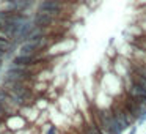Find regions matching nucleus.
Masks as SVG:
<instances>
[{"instance_id":"1","label":"nucleus","mask_w":146,"mask_h":134,"mask_svg":"<svg viewBox=\"0 0 146 134\" xmlns=\"http://www.w3.org/2000/svg\"><path fill=\"white\" fill-rule=\"evenodd\" d=\"M25 77H27V71L22 66H14V65H11L7 70V73H5V80L7 82H22Z\"/></svg>"},{"instance_id":"2","label":"nucleus","mask_w":146,"mask_h":134,"mask_svg":"<svg viewBox=\"0 0 146 134\" xmlns=\"http://www.w3.org/2000/svg\"><path fill=\"white\" fill-rule=\"evenodd\" d=\"M61 11V3L60 0H44L41 5H39V13L49 14V16L54 17L55 14H58Z\"/></svg>"},{"instance_id":"3","label":"nucleus","mask_w":146,"mask_h":134,"mask_svg":"<svg viewBox=\"0 0 146 134\" xmlns=\"http://www.w3.org/2000/svg\"><path fill=\"white\" fill-rule=\"evenodd\" d=\"M111 115H113L115 121H116V123L119 125L121 128H123V131L129 128V125H130V123H129V120H127L126 112H124V109H123V107H115L113 111H111Z\"/></svg>"},{"instance_id":"4","label":"nucleus","mask_w":146,"mask_h":134,"mask_svg":"<svg viewBox=\"0 0 146 134\" xmlns=\"http://www.w3.org/2000/svg\"><path fill=\"white\" fill-rule=\"evenodd\" d=\"M39 46L35 44L32 41H27L25 44L21 46V51H19V55H27V57H35L36 52H38Z\"/></svg>"},{"instance_id":"5","label":"nucleus","mask_w":146,"mask_h":134,"mask_svg":"<svg viewBox=\"0 0 146 134\" xmlns=\"http://www.w3.org/2000/svg\"><path fill=\"white\" fill-rule=\"evenodd\" d=\"M36 60V57H27V55H16V57L13 58V65L14 66H30V65H33Z\"/></svg>"},{"instance_id":"6","label":"nucleus","mask_w":146,"mask_h":134,"mask_svg":"<svg viewBox=\"0 0 146 134\" xmlns=\"http://www.w3.org/2000/svg\"><path fill=\"white\" fill-rule=\"evenodd\" d=\"M52 19H54V17L49 16V14L38 13V14H36V17H35V21H33V25L38 27V29H39V27H47V25H50Z\"/></svg>"},{"instance_id":"7","label":"nucleus","mask_w":146,"mask_h":134,"mask_svg":"<svg viewBox=\"0 0 146 134\" xmlns=\"http://www.w3.org/2000/svg\"><path fill=\"white\" fill-rule=\"evenodd\" d=\"M132 82L133 84H137V85H140L143 90H146V77L145 76H141L140 73H133V76H132Z\"/></svg>"},{"instance_id":"8","label":"nucleus","mask_w":146,"mask_h":134,"mask_svg":"<svg viewBox=\"0 0 146 134\" xmlns=\"http://www.w3.org/2000/svg\"><path fill=\"white\" fill-rule=\"evenodd\" d=\"M11 49V43L8 41V40H3V38H0V51L2 52H7Z\"/></svg>"},{"instance_id":"9","label":"nucleus","mask_w":146,"mask_h":134,"mask_svg":"<svg viewBox=\"0 0 146 134\" xmlns=\"http://www.w3.org/2000/svg\"><path fill=\"white\" fill-rule=\"evenodd\" d=\"M135 71H137V73H140L141 76H145V77H146V65H143V66H137V68H135Z\"/></svg>"},{"instance_id":"10","label":"nucleus","mask_w":146,"mask_h":134,"mask_svg":"<svg viewBox=\"0 0 146 134\" xmlns=\"http://www.w3.org/2000/svg\"><path fill=\"white\" fill-rule=\"evenodd\" d=\"M135 133H137V128H135V126H133V128H132V129H130V133H129V134H135Z\"/></svg>"},{"instance_id":"11","label":"nucleus","mask_w":146,"mask_h":134,"mask_svg":"<svg viewBox=\"0 0 146 134\" xmlns=\"http://www.w3.org/2000/svg\"><path fill=\"white\" fill-rule=\"evenodd\" d=\"M47 134H55V128H50V129H49V133Z\"/></svg>"},{"instance_id":"12","label":"nucleus","mask_w":146,"mask_h":134,"mask_svg":"<svg viewBox=\"0 0 146 134\" xmlns=\"http://www.w3.org/2000/svg\"><path fill=\"white\" fill-rule=\"evenodd\" d=\"M2 57H3V52L0 51V60H2Z\"/></svg>"},{"instance_id":"13","label":"nucleus","mask_w":146,"mask_h":134,"mask_svg":"<svg viewBox=\"0 0 146 134\" xmlns=\"http://www.w3.org/2000/svg\"><path fill=\"white\" fill-rule=\"evenodd\" d=\"M145 65H146V63H145Z\"/></svg>"},{"instance_id":"14","label":"nucleus","mask_w":146,"mask_h":134,"mask_svg":"<svg viewBox=\"0 0 146 134\" xmlns=\"http://www.w3.org/2000/svg\"><path fill=\"white\" fill-rule=\"evenodd\" d=\"M82 134H83V133H82Z\"/></svg>"}]
</instances>
